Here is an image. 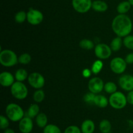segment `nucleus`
Segmentation results:
<instances>
[{
    "label": "nucleus",
    "mask_w": 133,
    "mask_h": 133,
    "mask_svg": "<svg viewBox=\"0 0 133 133\" xmlns=\"http://www.w3.org/2000/svg\"><path fill=\"white\" fill-rule=\"evenodd\" d=\"M10 93L15 99L23 100L28 95V89L23 82L16 81L10 87Z\"/></svg>",
    "instance_id": "nucleus-5"
},
{
    "label": "nucleus",
    "mask_w": 133,
    "mask_h": 133,
    "mask_svg": "<svg viewBox=\"0 0 133 133\" xmlns=\"http://www.w3.org/2000/svg\"><path fill=\"white\" fill-rule=\"evenodd\" d=\"M45 99V93L42 89H37L33 94V99L35 102H42Z\"/></svg>",
    "instance_id": "nucleus-27"
},
{
    "label": "nucleus",
    "mask_w": 133,
    "mask_h": 133,
    "mask_svg": "<svg viewBox=\"0 0 133 133\" xmlns=\"http://www.w3.org/2000/svg\"><path fill=\"white\" fill-rule=\"evenodd\" d=\"M91 72H92V70H90L88 69H84L83 71V76L85 77V78H88L91 75Z\"/></svg>",
    "instance_id": "nucleus-37"
},
{
    "label": "nucleus",
    "mask_w": 133,
    "mask_h": 133,
    "mask_svg": "<svg viewBox=\"0 0 133 133\" xmlns=\"http://www.w3.org/2000/svg\"><path fill=\"white\" fill-rule=\"evenodd\" d=\"M131 6L129 1H124L119 3L117 6V11L119 14H125L131 9Z\"/></svg>",
    "instance_id": "nucleus-19"
},
{
    "label": "nucleus",
    "mask_w": 133,
    "mask_h": 133,
    "mask_svg": "<svg viewBox=\"0 0 133 133\" xmlns=\"http://www.w3.org/2000/svg\"><path fill=\"white\" fill-rule=\"evenodd\" d=\"M127 63L124 59L116 57L111 60L110 63V69L114 73L117 74H123L127 69Z\"/></svg>",
    "instance_id": "nucleus-6"
},
{
    "label": "nucleus",
    "mask_w": 133,
    "mask_h": 133,
    "mask_svg": "<svg viewBox=\"0 0 133 133\" xmlns=\"http://www.w3.org/2000/svg\"><path fill=\"white\" fill-rule=\"evenodd\" d=\"M6 117L13 122L19 121L24 117V111L22 107L15 103H10L5 109Z\"/></svg>",
    "instance_id": "nucleus-2"
},
{
    "label": "nucleus",
    "mask_w": 133,
    "mask_h": 133,
    "mask_svg": "<svg viewBox=\"0 0 133 133\" xmlns=\"http://www.w3.org/2000/svg\"><path fill=\"white\" fill-rule=\"evenodd\" d=\"M40 113V107L37 104H32L29 107L27 112V116L31 118H35Z\"/></svg>",
    "instance_id": "nucleus-20"
},
{
    "label": "nucleus",
    "mask_w": 133,
    "mask_h": 133,
    "mask_svg": "<svg viewBox=\"0 0 133 133\" xmlns=\"http://www.w3.org/2000/svg\"><path fill=\"white\" fill-rule=\"evenodd\" d=\"M96 126L92 120L86 119L82 123L81 126V130L82 133H94Z\"/></svg>",
    "instance_id": "nucleus-15"
},
{
    "label": "nucleus",
    "mask_w": 133,
    "mask_h": 133,
    "mask_svg": "<svg viewBox=\"0 0 133 133\" xmlns=\"http://www.w3.org/2000/svg\"><path fill=\"white\" fill-rule=\"evenodd\" d=\"M9 126V119L7 117L1 115L0 116V128L2 130L8 129Z\"/></svg>",
    "instance_id": "nucleus-32"
},
{
    "label": "nucleus",
    "mask_w": 133,
    "mask_h": 133,
    "mask_svg": "<svg viewBox=\"0 0 133 133\" xmlns=\"http://www.w3.org/2000/svg\"><path fill=\"white\" fill-rule=\"evenodd\" d=\"M18 63V57L14 51L9 49L1 50L0 52V63L6 67H11Z\"/></svg>",
    "instance_id": "nucleus-3"
},
{
    "label": "nucleus",
    "mask_w": 133,
    "mask_h": 133,
    "mask_svg": "<svg viewBox=\"0 0 133 133\" xmlns=\"http://www.w3.org/2000/svg\"><path fill=\"white\" fill-rule=\"evenodd\" d=\"M31 61V56L29 53H24L18 57V63L22 65H27Z\"/></svg>",
    "instance_id": "nucleus-29"
},
{
    "label": "nucleus",
    "mask_w": 133,
    "mask_h": 133,
    "mask_svg": "<svg viewBox=\"0 0 133 133\" xmlns=\"http://www.w3.org/2000/svg\"><path fill=\"white\" fill-rule=\"evenodd\" d=\"M27 80H28V82L30 86L36 89H42V87H44L45 84L44 77L40 73L36 72L30 74Z\"/></svg>",
    "instance_id": "nucleus-9"
},
{
    "label": "nucleus",
    "mask_w": 133,
    "mask_h": 133,
    "mask_svg": "<svg viewBox=\"0 0 133 133\" xmlns=\"http://www.w3.org/2000/svg\"><path fill=\"white\" fill-rule=\"evenodd\" d=\"M104 90L106 93L112 95V94L117 91V86L114 82H108L106 83H105Z\"/></svg>",
    "instance_id": "nucleus-26"
},
{
    "label": "nucleus",
    "mask_w": 133,
    "mask_h": 133,
    "mask_svg": "<svg viewBox=\"0 0 133 133\" xmlns=\"http://www.w3.org/2000/svg\"><path fill=\"white\" fill-rule=\"evenodd\" d=\"M104 82L101 78L99 77H94L88 82V87L90 92L94 94H98L104 89Z\"/></svg>",
    "instance_id": "nucleus-11"
},
{
    "label": "nucleus",
    "mask_w": 133,
    "mask_h": 133,
    "mask_svg": "<svg viewBox=\"0 0 133 133\" xmlns=\"http://www.w3.org/2000/svg\"><path fill=\"white\" fill-rule=\"evenodd\" d=\"M14 20L15 22L18 23H22L27 20V13L23 10L18 12L14 16Z\"/></svg>",
    "instance_id": "nucleus-28"
},
{
    "label": "nucleus",
    "mask_w": 133,
    "mask_h": 133,
    "mask_svg": "<svg viewBox=\"0 0 133 133\" xmlns=\"http://www.w3.org/2000/svg\"><path fill=\"white\" fill-rule=\"evenodd\" d=\"M43 133H62L61 129L54 124H48L44 128Z\"/></svg>",
    "instance_id": "nucleus-25"
},
{
    "label": "nucleus",
    "mask_w": 133,
    "mask_h": 133,
    "mask_svg": "<svg viewBox=\"0 0 133 133\" xmlns=\"http://www.w3.org/2000/svg\"><path fill=\"white\" fill-rule=\"evenodd\" d=\"M44 20L42 13L37 9L30 8L27 13V20L32 26H37L42 23Z\"/></svg>",
    "instance_id": "nucleus-7"
},
{
    "label": "nucleus",
    "mask_w": 133,
    "mask_h": 133,
    "mask_svg": "<svg viewBox=\"0 0 133 133\" xmlns=\"http://www.w3.org/2000/svg\"><path fill=\"white\" fill-rule=\"evenodd\" d=\"M129 2L131 3V5H132V6H133V0H128Z\"/></svg>",
    "instance_id": "nucleus-39"
},
{
    "label": "nucleus",
    "mask_w": 133,
    "mask_h": 133,
    "mask_svg": "<svg viewBox=\"0 0 133 133\" xmlns=\"http://www.w3.org/2000/svg\"><path fill=\"white\" fill-rule=\"evenodd\" d=\"M119 86L122 89L126 91L133 90V76L131 74L122 75L118 80Z\"/></svg>",
    "instance_id": "nucleus-12"
},
{
    "label": "nucleus",
    "mask_w": 133,
    "mask_h": 133,
    "mask_svg": "<svg viewBox=\"0 0 133 133\" xmlns=\"http://www.w3.org/2000/svg\"><path fill=\"white\" fill-rule=\"evenodd\" d=\"M95 96H96V94L93 93L92 92H89L84 95L83 99H84V101L85 102L91 104V103H94Z\"/></svg>",
    "instance_id": "nucleus-34"
},
{
    "label": "nucleus",
    "mask_w": 133,
    "mask_h": 133,
    "mask_svg": "<svg viewBox=\"0 0 133 133\" xmlns=\"http://www.w3.org/2000/svg\"><path fill=\"white\" fill-rule=\"evenodd\" d=\"M132 27L131 18L126 14H118L112 22V31L119 37H125L129 35L132 30Z\"/></svg>",
    "instance_id": "nucleus-1"
},
{
    "label": "nucleus",
    "mask_w": 133,
    "mask_h": 133,
    "mask_svg": "<svg viewBox=\"0 0 133 133\" xmlns=\"http://www.w3.org/2000/svg\"><path fill=\"white\" fill-rule=\"evenodd\" d=\"M4 133H16V132L12 129H10V128H8V129H5V131H4Z\"/></svg>",
    "instance_id": "nucleus-38"
},
{
    "label": "nucleus",
    "mask_w": 133,
    "mask_h": 133,
    "mask_svg": "<svg viewBox=\"0 0 133 133\" xmlns=\"http://www.w3.org/2000/svg\"><path fill=\"white\" fill-rule=\"evenodd\" d=\"M14 80L15 77L9 72L4 71L0 74V83L3 87H11L15 82Z\"/></svg>",
    "instance_id": "nucleus-14"
},
{
    "label": "nucleus",
    "mask_w": 133,
    "mask_h": 133,
    "mask_svg": "<svg viewBox=\"0 0 133 133\" xmlns=\"http://www.w3.org/2000/svg\"><path fill=\"white\" fill-rule=\"evenodd\" d=\"M103 66V63L101 60H97L93 63L92 66V72L94 74H97L100 72Z\"/></svg>",
    "instance_id": "nucleus-30"
},
{
    "label": "nucleus",
    "mask_w": 133,
    "mask_h": 133,
    "mask_svg": "<svg viewBox=\"0 0 133 133\" xmlns=\"http://www.w3.org/2000/svg\"><path fill=\"white\" fill-rule=\"evenodd\" d=\"M127 104V96L120 91H116L110 95L109 97V104L116 110L124 108Z\"/></svg>",
    "instance_id": "nucleus-4"
},
{
    "label": "nucleus",
    "mask_w": 133,
    "mask_h": 133,
    "mask_svg": "<svg viewBox=\"0 0 133 133\" xmlns=\"http://www.w3.org/2000/svg\"><path fill=\"white\" fill-rule=\"evenodd\" d=\"M35 121H36V125L39 128L44 129L45 126L48 125V119L45 113L41 112V113H39L38 115L36 117Z\"/></svg>",
    "instance_id": "nucleus-18"
},
{
    "label": "nucleus",
    "mask_w": 133,
    "mask_h": 133,
    "mask_svg": "<svg viewBox=\"0 0 133 133\" xmlns=\"http://www.w3.org/2000/svg\"><path fill=\"white\" fill-rule=\"evenodd\" d=\"M126 63L127 64H133V53H129L126 56L125 58Z\"/></svg>",
    "instance_id": "nucleus-36"
},
{
    "label": "nucleus",
    "mask_w": 133,
    "mask_h": 133,
    "mask_svg": "<svg viewBox=\"0 0 133 133\" xmlns=\"http://www.w3.org/2000/svg\"><path fill=\"white\" fill-rule=\"evenodd\" d=\"M122 44H123V40H122V37H117L114 39H112L110 43V47L111 48L112 51L113 52H118L121 49L122 46Z\"/></svg>",
    "instance_id": "nucleus-21"
},
{
    "label": "nucleus",
    "mask_w": 133,
    "mask_h": 133,
    "mask_svg": "<svg viewBox=\"0 0 133 133\" xmlns=\"http://www.w3.org/2000/svg\"><path fill=\"white\" fill-rule=\"evenodd\" d=\"M79 46L81 48L87 50H90L95 47L94 42L90 39H84L81 40L79 43Z\"/></svg>",
    "instance_id": "nucleus-24"
},
{
    "label": "nucleus",
    "mask_w": 133,
    "mask_h": 133,
    "mask_svg": "<svg viewBox=\"0 0 133 133\" xmlns=\"http://www.w3.org/2000/svg\"><path fill=\"white\" fill-rule=\"evenodd\" d=\"M28 74L25 69H19L16 71L14 77L16 81L18 82H23L27 78H28Z\"/></svg>",
    "instance_id": "nucleus-22"
},
{
    "label": "nucleus",
    "mask_w": 133,
    "mask_h": 133,
    "mask_svg": "<svg viewBox=\"0 0 133 133\" xmlns=\"http://www.w3.org/2000/svg\"><path fill=\"white\" fill-rule=\"evenodd\" d=\"M18 128L22 133H31L33 129V122L32 118L29 117H23L18 124Z\"/></svg>",
    "instance_id": "nucleus-13"
},
{
    "label": "nucleus",
    "mask_w": 133,
    "mask_h": 133,
    "mask_svg": "<svg viewBox=\"0 0 133 133\" xmlns=\"http://www.w3.org/2000/svg\"><path fill=\"white\" fill-rule=\"evenodd\" d=\"M123 45L129 50H133V35H129L124 37L123 40Z\"/></svg>",
    "instance_id": "nucleus-31"
},
{
    "label": "nucleus",
    "mask_w": 133,
    "mask_h": 133,
    "mask_svg": "<svg viewBox=\"0 0 133 133\" xmlns=\"http://www.w3.org/2000/svg\"><path fill=\"white\" fill-rule=\"evenodd\" d=\"M92 8L96 12L103 13L107 10L108 5L105 1L101 0H96L92 2Z\"/></svg>",
    "instance_id": "nucleus-16"
},
{
    "label": "nucleus",
    "mask_w": 133,
    "mask_h": 133,
    "mask_svg": "<svg viewBox=\"0 0 133 133\" xmlns=\"http://www.w3.org/2000/svg\"><path fill=\"white\" fill-rule=\"evenodd\" d=\"M127 103L130 104L131 105H133V90L132 91H129L127 95Z\"/></svg>",
    "instance_id": "nucleus-35"
},
{
    "label": "nucleus",
    "mask_w": 133,
    "mask_h": 133,
    "mask_svg": "<svg viewBox=\"0 0 133 133\" xmlns=\"http://www.w3.org/2000/svg\"><path fill=\"white\" fill-rule=\"evenodd\" d=\"M64 133H82L81 130L76 125H70L64 130Z\"/></svg>",
    "instance_id": "nucleus-33"
},
{
    "label": "nucleus",
    "mask_w": 133,
    "mask_h": 133,
    "mask_svg": "<svg viewBox=\"0 0 133 133\" xmlns=\"http://www.w3.org/2000/svg\"><path fill=\"white\" fill-rule=\"evenodd\" d=\"M94 104L99 108H105L109 104V100L102 95H96Z\"/></svg>",
    "instance_id": "nucleus-17"
},
{
    "label": "nucleus",
    "mask_w": 133,
    "mask_h": 133,
    "mask_svg": "<svg viewBox=\"0 0 133 133\" xmlns=\"http://www.w3.org/2000/svg\"><path fill=\"white\" fill-rule=\"evenodd\" d=\"M92 0H72V6L79 13H86L92 8Z\"/></svg>",
    "instance_id": "nucleus-10"
},
{
    "label": "nucleus",
    "mask_w": 133,
    "mask_h": 133,
    "mask_svg": "<svg viewBox=\"0 0 133 133\" xmlns=\"http://www.w3.org/2000/svg\"><path fill=\"white\" fill-rule=\"evenodd\" d=\"M112 52L110 47L105 43L97 44L94 48L95 55L99 59H107L110 57Z\"/></svg>",
    "instance_id": "nucleus-8"
},
{
    "label": "nucleus",
    "mask_w": 133,
    "mask_h": 133,
    "mask_svg": "<svg viewBox=\"0 0 133 133\" xmlns=\"http://www.w3.org/2000/svg\"><path fill=\"white\" fill-rule=\"evenodd\" d=\"M112 125L108 119H103L99 123V130L102 133H109L111 130Z\"/></svg>",
    "instance_id": "nucleus-23"
}]
</instances>
